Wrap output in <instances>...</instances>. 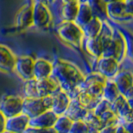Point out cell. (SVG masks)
Instances as JSON below:
<instances>
[{
  "instance_id": "7a4b0ae2",
  "label": "cell",
  "mask_w": 133,
  "mask_h": 133,
  "mask_svg": "<svg viewBox=\"0 0 133 133\" xmlns=\"http://www.w3.org/2000/svg\"><path fill=\"white\" fill-rule=\"evenodd\" d=\"M56 32L60 40L67 45L79 49L83 47L85 37L81 27L73 21H62L56 28Z\"/></svg>"
},
{
  "instance_id": "f1b7e54d",
  "label": "cell",
  "mask_w": 133,
  "mask_h": 133,
  "mask_svg": "<svg viewBox=\"0 0 133 133\" xmlns=\"http://www.w3.org/2000/svg\"><path fill=\"white\" fill-rule=\"evenodd\" d=\"M83 121L86 123L88 127L95 128V129H98V130H100L102 127H104V124L102 123L101 119H100L98 116L94 115L91 111H89V112L87 113L86 117L84 118Z\"/></svg>"
},
{
  "instance_id": "ab89813d",
  "label": "cell",
  "mask_w": 133,
  "mask_h": 133,
  "mask_svg": "<svg viewBox=\"0 0 133 133\" xmlns=\"http://www.w3.org/2000/svg\"><path fill=\"white\" fill-rule=\"evenodd\" d=\"M105 4L107 3H112V2H117V1H124V0H102Z\"/></svg>"
},
{
  "instance_id": "ba28073f",
  "label": "cell",
  "mask_w": 133,
  "mask_h": 133,
  "mask_svg": "<svg viewBox=\"0 0 133 133\" xmlns=\"http://www.w3.org/2000/svg\"><path fill=\"white\" fill-rule=\"evenodd\" d=\"M112 81L116 85L120 95H123L130 103L132 99L133 75L130 71H119Z\"/></svg>"
},
{
  "instance_id": "1f68e13d",
  "label": "cell",
  "mask_w": 133,
  "mask_h": 133,
  "mask_svg": "<svg viewBox=\"0 0 133 133\" xmlns=\"http://www.w3.org/2000/svg\"><path fill=\"white\" fill-rule=\"evenodd\" d=\"M68 133H88V126L83 120L73 121Z\"/></svg>"
},
{
  "instance_id": "8992f818",
  "label": "cell",
  "mask_w": 133,
  "mask_h": 133,
  "mask_svg": "<svg viewBox=\"0 0 133 133\" xmlns=\"http://www.w3.org/2000/svg\"><path fill=\"white\" fill-rule=\"evenodd\" d=\"M23 98L17 95H4L0 101V112L6 118L22 113Z\"/></svg>"
},
{
  "instance_id": "8d00e7d4",
  "label": "cell",
  "mask_w": 133,
  "mask_h": 133,
  "mask_svg": "<svg viewBox=\"0 0 133 133\" xmlns=\"http://www.w3.org/2000/svg\"><path fill=\"white\" fill-rule=\"evenodd\" d=\"M115 133H131V132H129L123 125L118 124V125H116V131H115Z\"/></svg>"
},
{
  "instance_id": "8fae6325",
  "label": "cell",
  "mask_w": 133,
  "mask_h": 133,
  "mask_svg": "<svg viewBox=\"0 0 133 133\" xmlns=\"http://www.w3.org/2000/svg\"><path fill=\"white\" fill-rule=\"evenodd\" d=\"M33 66L34 59L31 56H19L16 57L15 65H14V72L24 81L33 79Z\"/></svg>"
},
{
  "instance_id": "2e32d148",
  "label": "cell",
  "mask_w": 133,
  "mask_h": 133,
  "mask_svg": "<svg viewBox=\"0 0 133 133\" xmlns=\"http://www.w3.org/2000/svg\"><path fill=\"white\" fill-rule=\"evenodd\" d=\"M53 63L45 58H37L34 59L33 66V78L36 80L45 79L51 77Z\"/></svg>"
},
{
  "instance_id": "277c9868",
  "label": "cell",
  "mask_w": 133,
  "mask_h": 133,
  "mask_svg": "<svg viewBox=\"0 0 133 133\" xmlns=\"http://www.w3.org/2000/svg\"><path fill=\"white\" fill-rule=\"evenodd\" d=\"M106 80L107 79H105L102 75H100L97 72H94L89 74L88 76H85V79L83 83L78 87V90L84 91L95 97L102 98V90Z\"/></svg>"
},
{
  "instance_id": "9a60e30c",
  "label": "cell",
  "mask_w": 133,
  "mask_h": 133,
  "mask_svg": "<svg viewBox=\"0 0 133 133\" xmlns=\"http://www.w3.org/2000/svg\"><path fill=\"white\" fill-rule=\"evenodd\" d=\"M16 56L5 45L0 44V72L11 73L14 71Z\"/></svg>"
},
{
  "instance_id": "30bf717a",
  "label": "cell",
  "mask_w": 133,
  "mask_h": 133,
  "mask_svg": "<svg viewBox=\"0 0 133 133\" xmlns=\"http://www.w3.org/2000/svg\"><path fill=\"white\" fill-rule=\"evenodd\" d=\"M119 69L120 63L116 60L109 57H104V56H101L100 58H98L96 72L102 75L105 79H113L115 75L120 71Z\"/></svg>"
},
{
  "instance_id": "3957f363",
  "label": "cell",
  "mask_w": 133,
  "mask_h": 133,
  "mask_svg": "<svg viewBox=\"0 0 133 133\" xmlns=\"http://www.w3.org/2000/svg\"><path fill=\"white\" fill-rule=\"evenodd\" d=\"M51 105H52L51 95L46 97H33V98L24 97L22 105V113L26 115L30 119L47 110H50Z\"/></svg>"
},
{
  "instance_id": "f35d334b",
  "label": "cell",
  "mask_w": 133,
  "mask_h": 133,
  "mask_svg": "<svg viewBox=\"0 0 133 133\" xmlns=\"http://www.w3.org/2000/svg\"><path fill=\"white\" fill-rule=\"evenodd\" d=\"M88 133H99V130L98 129H95V128L88 127Z\"/></svg>"
},
{
  "instance_id": "d590c367",
  "label": "cell",
  "mask_w": 133,
  "mask_h": 133,
  "mask_svg": "<svg viewBox=\"0 0 133 133\" xmlns=\"http://www.w3.org/2000/svg\"><path fill=\"white\" fill-rule=\"evenodd\" d=\"M123 2L125 4L127 11L130 14H133V0H124Z\"/></svg>"
},
{
  "instance_id": "7402d4cb",
  "label": "cell",
  "mask_w": 133,
  "mask_h": 133,
  "mask_svg": "<svg viewBox=\"0 0 133 133\" xmlns=\"http://www.w3.org/2000/svg\"><path fill=\"white\" fill-rule=\"evenodd\" d=\"M74 98L77 100L80 104L84 107L86 110H88V111H92L94 109V107L96 106V104L102 99V98H98V97L92 96V95L86 93L84 91H81V90L77 91V94H76V96Z\"/></svg>"
},
{
  "instance_id": "4fadbf2b",
  "label": "cell",
  "mask_w": 133,
  "mask_h": 133,
  "mask_svg": "<svg viewBox=\"0 0 133 133\" xmlns=\"http://www.w3.org/2000/svg\"><path fill=\"white\" fill-rule=\"evenodd\" d=\"M51 97H52V105L50 110L57 116L64 115L71 101L70 96L64 91L58 89L56 92H54L51 95Z\"/></svg>"
},
{
  "instance_id": "484cf974",
  "label": "cell",
  "mask_w": 133,
  "mask_h": 133,
  "mask_svg": "<svg viewBox=\"0 0 133 133\" xmlns=\"http://www.w3.org/2000/svg\"><path fill=\"white\" fill-rule=\"evenodd\" d=\"M72 122L73 121L69 119L66 115H61L57 117L52 129L56 133H68L72 125Z\"/></svg>"
},
{
  "instance_id": "e0dca14e",
  "label": "cell",
  "mask_w": 133,
  "mask_h": 133,
  "mask_svg": "<svg viewBox=\"0 0 133 133\" xmlns=\"http://www.w3.org/2000/svg\"><path fill=\"white\" fill-rule=\"evenodd\" d=\"M57 115L51 110H47L43 113L29 119V126L34 128H52L57 119Z\"/></svg>"
},
{
  "instance_id": "b9f144b4",
  "label": "cell",
  "mask_w": 133,
  "mask_h": 133,
  "mask_svg": "<svg viewBox=\"0 0 133 133\" xmlns=\"http://www.w3.org/2000/svg\"><path fill=\"white\" fill-rule=\"evenodd\" d=\"M2 133H13V132H9V131H6V130H5V131H3Z\"/></svg>"
},
{
  "instance_id": "83f0119b",
  "label": "cell",
  "mask_w": 133,
  "mask_h": 133,
  "mask_svg": "<svg viewBox=\"0 0 133 133\" xmlns=\"http://www.w3.org/2000/svg\"><path fill=\"white\" fill-rule=\"evenodd\" d=\"M23 93L25 97L33 98L37 96V89H36V79H30L24 81L23 84Z\"/></svg>"
},
{
  "instance_id": "9c48e42d",
  "label": "cell",
  "mask_w": 133,
  "mask_h": 133,
  "mask_svg": "<svg viewBox=\"0 0 133 133\" xmlns=\"http://www.w3.org/2000/svg\"><path fill=\"white\" fill-rule=\"evenodd\" d=\"M106 15L110 19L116 22H128L132 20L133 14L127 11L125 4L123 1H117L112 3H107L105 6Z\"/></svg>"
},
{
  "instance_id": "d6a6232c",
  "label": "cell",
  "mask_w": 133,
  "mask_h": 133,
  "mask_svg": "<svg viewBox=\"0 0 133 133\" xmlns=\"http://www.w3.org/2000/svg\"><path fill=\"white\" fill-rule=\"evenodd\" d=\"M23 133H56L52 128H34L28 126Z\"/></svg>"
},
{
  "instance_id": "ffe728a7",
  "label": "cell",
  "mask_w": 133,
  "mask_h": 133,
  "mask_svg": "<svg viewBox=\"0 0 133 133\" xmlns=\"http://www.w3.org/2000/svg\"><path fill=\"white\" fill-rule=\"evenodd\" d=\"M83 46L85 47V50L87 53L92 55L95 58H100L102 56V51H103V43H102V38L100 34L93 38H85L83 42Z\"/></svg>"
},
{
  "instance_id": "60d3db41",
  "label": "cell",
  "mask_w": 133,
  "mask_h": 133,
  "mask_svg": "<svg viewBox=\"0 0 133 133\" xmlns=\"http://www.w3.org/2000/svg\"><path fill=\"white\" fill-rule=\"evenodd\" d=\"M63 4L65 3H70V2H78V0H61Z\"/></svg>"
},
{
  "instance_id": "44dd1931",
  "label": "cell",
  "mask_w": 133,
  "mask_h": 133,
  "mask_svg": "<svg viewBox=\"0 0 133 133\" xmlns=\"http://www.w3.org/2000/svg\"><path fill=\"white\" fill-rule=\"evenodd\" d=\"M102 25H103V21L101 20V18L93 16L92 19L88 23H86L84 26L81 27L84 37L85 38H93V37L98 36L101 32Z\"/></svg>"
},
{
  "instance_id": "e575fe53",
  "label": "cell",
  "mask_w": 133,
  "mask_h": 133,
  "mask_svg": "<svg viewBox=\"0 0 133 133\" xmlns=\"http://www.w3.org/2000/svg\"><path fill=\"white\" fill-rule=\"evenodd\" d=\"M5 123H6V117L0 112V133L5 131Z\"/></svg>"
},
{
  "instance_id": "d4e9b609",
  "label": "cell",
  "mask_w": 133,
  "mask_h": 133,
  "mask_svg": "<svg viewBox=\"0 0 133 133\" xmlns=\"http://www.w3.org/2000/svg\"><path fill=\"white\" fill-rule=\"evenodd\" d=\"M119 95V91H118L116 85L114 84L112 79L106 80V82H105V84L103 86V90H102V99H105L109 103H111Z\"/></svg>"
},
{
  "instance_id": "7bdbcfd3",
  "label": "cell",
  "mask_w": 133,
  "mask_h": 133,
  "mask_svg": "<svg viewBox=\"0 0 133 133\" xmlns=\"http://www.w3.org/2000/svg\"><path fill=\"white\" fill-rule=\"evenodd\" d=\"M30 1H31V2H32V1H33V0H30Z\"/></svg>"
},
{
  "instance_id": "d6986e66",
  "label": "cell",
  "mask_w": 133,
  "mask_h": 133,
  "mask_svg": "<svg viewBox=\"0 0 133 133\" xmlns=\"http://www.w3.org/2000/svg\"><path fill=\"white\" fill-rule=\"evenodd\" d=\"M88 112L89 111L86 110L77 100L72 98L64 115H66L72 121H78V120H84Z\"/></svg>"
},
{
  "instance_id": "cb8c5ba5",
  "label": "cell",
  "mask_w": 133,
  "mask_h": 133,
  "mask_svg": "<svg viewBox=\"0 0 133 133\" xmlns=\"http://www.w3.org/2000/svg\"><path fill=\"white\" fill-rule=\"evenodd\" d=\"M79 8L78 2H70L63 4L61 9V16L63 18V21H75L77 12Z\"/></svg>"
},
{
  "instance_id": "f546056e",
  "label": "cell",
  "mask_w": 133,
  "mask_h": 133,
  "mask_svg": "<svg viewBox=\"0 0 133 133\" xmlns=\"http://www.w3.org/2000/svg\"><path fill=\"white\" fill-rule=\"evenodd\" d=\"M99 118L101 119L102 123L104 124V126H106V125H117L119 123L118 117L116 116V114L114 113L111 109L107 110L106 112H104L103 114H101Z\"/></svg>"
},
{
  "instance_id": "5bb4252c",
  "label": "cell",
  "mask_w": 133,
  "mask_h": 133,
  "mask_svg": "<svg viewBox=\"0 0 133 133\" xmlns=\"http://www.w3.org/2000/svg\"><path fill=\"white\" fill-rule=\"evenodd\" d=\"M29 126V118L23 113L6 118L5 130L13 133H23Z\"/></svg>"
},
{
  "instance_id": "5b68a950",
  "label": "cell",
  "mask_w": 133,
  "mask_h": 133,
  "mask_svg": "<svg viewBox=\"0 0 133 133\" xmlns=\"http://www.w3.org/2000/svg\"><path fill=\"white\" fill-rule=\"evenodd\" d=\"M111 110L116 114L119 121L123 123L121 125L127 126L132 123V106L123 95H119L111 102Z\"/></svg>"
},
{
  "instance_id": "4dcf8cb0",
  "label": "cell",
  "mask_w": 133,
  "mask_h": 133,
  "mask_svg": "<svg viewBox=\"0 0 133 133\" xmlns=\"http://www.w3.org/2000/svg\"><path fill=\"white\" fill-rule=\"evenodd\" d=\"M111 109V103H109L108 101H106L105 99H101L96 104V106L94 107V109L91 111L94 115L98 116L99 117L101 114H103L104 112H106L107 110H110Z\"/></svg>"
},
{
  "instance_id": "52a82bcc",
  "label": "cell",
  "mask_w": 133,
  "mask_h": 133,
  "mask_svg": "<svg viewBox=\"0 0 133 133\" xmlns=\"http://www.w3.org/2000/svg\"><path fill=\"white\" fill-rule=\"evenodd\" d=\"M32 11H33V26L41 30H45L51 25L52 14L46 5L33 1Z\"/></svg>"
},
{
  "instance_id": "603a6c76",
  "label": "cell",
  "mask_w": 133,
  "mask_h": 133,
  "mask_svg": "<svg viewBox=\"0 0 133 133\" xmlns=\"http://www.w3.org/2000/svg\"><path fill=\"white\" fill-rule=\"evenodd\" d=\"M92 17H93V14H92V10L89 6V4L87 2L80 3L79 8H78V12H77V16H76V19H75L74 22L78 26L82 27L92 19Z\"/></svg>"
},
{
  "instance_id": "7c38bea8",
  "label": "cell",
  "mask_w": 133,
  "mask_h": 133,
  "mask_svg": "<svg viewBox=\"0 0 133 133\" xmlns=\"http://www.w3.org/2000/svg\"><path fill=\"white\" fill-rule=\"evenodd\" d=\"M31 26H33L32 2L21 7L16 14V29L18 31L26 30Z\"/></svg>"
},
{
  "instance_id": "4316f807",
  "label": "cell",
  "mask_w": 133,
  "mask_h": 133,
  "mask_svg": "<svg viewBox=\"0 0 133 133\" xmlns=\"http://www.w3.org/2000/svg\"><path fill=\"white\" fill-rule=\"evenodd\" d=\"M87 3L92 10V14L94 17L100 18L101 15H106L105 12V6L106 4L102 0H88Z\"/></svg>"
},
{
  "instance_id": "ac0fdd59",
  "label": "cell",
  "mask_w": 133,
  "mask_h": 133,
  "mask_svg": "<svg viewBox=\"0 0 133 133\" xmlns=\"http://www.w3.org/2000/svg\"><path fill=\"white\" fill-rule=\"evenodd\" d=\"M36 89L38 97H46L56 92L59 86L52 77H48L45 79L36 80Z\"/></svg>"
},
{
  "instance_id": "836d02e7",
  "label": "cell",
  "mask_w": 133,
  "mask_h": 133,
  "mask_svg": "<svg viewBox=\"0 0 133 133\" xmlns=\"http://www.w3.org/2000/svg\"><path fill=\"white\" fill-rule=\"evenodd\" d=\"M115 131H116V125H106L100 129L99 133H115Z\"/></svg>"
},
{
  "instance_id": "6da1fadb",
  "label": "cell",
  "mask_w": 133,
  "mask_h": 133,
  "mask_svg": "<svg viewBox=\"0 0 133 133\" xmlns=\"http://www.w3.org/2000/svg\"><path fill=\"white\" fill-rule=\"evenodd\" d=\"M51 77L57 82L60 90L68 94L71 99L76 96L78 87L85 79V75L75 64L63 59L53 64Z\"/></svg>"
},
{
  "instance_id": "74e56055",
  "label": "cell",
  "mask_w": 133,
  "mask_h": 133,
  "mask_svg": "<svg viewBox=\"0 0 133 133\" xmlns=\"http://www.w3.org/2000/svg\"><path fill=\"white\" fill-rule=\"evenodd\" d=\"M34 2H38V3H41V4H44V5H48V4H52L54 3L56 0H33ZM32 1V2H33Z\"/></svg>"
}]
</instances>
